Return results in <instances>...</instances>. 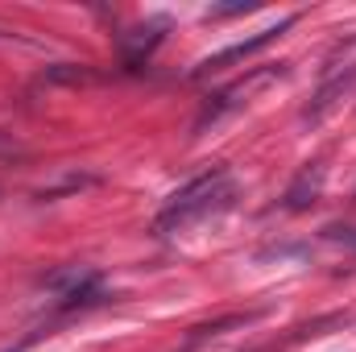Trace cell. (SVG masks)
Instances as JSON below:
<instances>
[{
    "label": "cell",
    "mask_w": 356,
    "mask_h": 352,
    "mask_svg": "<svg viewBox=\"0 0 356 352\" xmlns=\"http://www.w3.org/2000/svg\"><path fill=\"white\" fill-rule=\"evenodd\" d=\"M42 336H50V332H33V336H25L21 344H13V349H4V352H25V349H29V344H38Z\"/></svg>",
    "instance_id": "obj_9"
},
{
    "label": "cell",
    "mask_w": 356,
    "mask_h": 352,
    "mask_svg": "<svg viewBox=\"0 0 356 352\" xmlns=\"http://www.w3.org/2000/svg\"><path fill=\"white\" fill-rule=\"evenodd\" d=\"M42 79H63V83H88V79H95V71H88L83 63H79V67H75V63H63V67L46 71Z\"/></svg>",
    "instance_id": "obj_8"
},
{
    "label": "cell",
    "mask_w": 356,
    "mask_h": 352,
    "mask_svg": "<svg viewBox=\"0 0 356 352\" xmlns=\"http://www.w3.org/2000/svg\"><path fill=\"white\" fill-rule=\"evenodd\" d=\"M166 17H158V21H149L145 29H137V33H120V50H124V63L129 67H141L158 46H162V38H166Z\"/></svg>",
    "instance_id": "obj_5"
},
{
    "label": "cell",
    "mask_w": 356,
    "mask_h": 352,
    "mask_svg": "<svg viewBox=\"0 0 356 352\" xmlns=\"http://www.w3.org/2000/svg\"><path fill=\"white\" fill-rule=\"evenodd\" d=\"M257 315H261V311H245V315H224V319H216V323H199V328H191L186 349H195V344H203V340H211V336H220V332H228V328H249Z\"/></svg>",
    "instance_id": "obj_7"
},
{
    "label": "cell",
    "mask_w": 356,
    "mask_h": 352,
    "mask_svg": "<svg viewBox=\"0 0 356 352\" xmlns=\"http://www.w3.org/2000/svg\"><path fill=\"white\" fill-rule=\"evenodd\" d=\"M232 199H236V178L228 175L224 166H216L207 175L191 178L186 186H178L175 195L162 203V211L154 216V232L158 237H178V232H186V228L228 211Z\"/></svg>",
    "instance_id": "obj_1"
},
{
    "label": "cell",
    "mask_w": 356,
    "mask_h": 352,
    "mask_svg": "<svg viewBox=\"0 0 356 352\" xmlns=\"http://www.w3.org/2000/svg\"><path fill=\"white\" fill-rule=\"evenodd\" d=\"M290 25H294V17H282L277 25H269V29H261V33H253V38H245V42H236V46H228V50H220V54L203 58V63L191 71V79H203V75H216V71H228V67H236V63L253 58L257 50H266L269 42H277V38H282V29H290Z\"/></svg>",
    "instance_id": "obj_3"
},
{
    "label": "cell",
    "mask_w": 356,
    "mask_h": 352,
    "mask_svg": "<svg viewBox=\"0 0 356 352\" xmlns=\"http://www.w3.org/2000/svg\"><path fill=\"white\" fill-rule=\"evenodd\" d=\"M50 290L58 294L54 298L58 311L91 307V303H99V273L95 269H58V273H50Z\"/></svg>",
    "instance_id": "obj_4"
},
{
    "label": "cell",
    "mask_w": 356,
    "mask_h": 352,
    "mask_svg": "<svg viewBox=\"0 0 356 352\" xmlns=\"http://www.w3.org/2000/svg\"><path fill=\"white\" fill-rule=\"evenodd\" d=\"M356 88V33L348 42H340L336 46V54L323 63V75H319V91H315V99L307 104V112H302V120H323L327 116V108H336L348 91Z\"/></svg>",
    "instance_id": "obj_2"
},
{
    "label": "cell",
    "mask_w": 356,
    "mask_h": 352,
    "mask_svg": "<svg viewBox=\"0 0 356 352\" xmlns=\"http://www.w3.org/2000/svg\"><path fill=\"white\" fill-rule=\"evenodd\" d=\"M319 191H323V170L315 166V170H302V175L294 178V186L286 191V211H302V207H311L315 199H319Z\"/></svg>",
    "instance_id": "obj_6"
}]
</instances>
